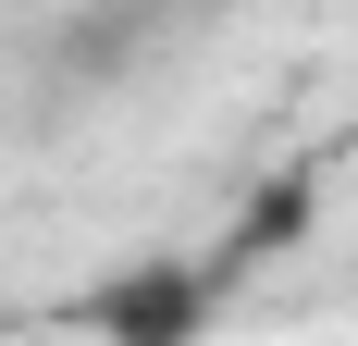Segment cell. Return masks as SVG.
<instances>
[{"instance_id":"6da1fadb","label":"cell","mask_w":358,"mask_h":346,"mask_svg":"<svg viewBox=\"0 0 358 346\" xmlns=\"http://www.w3.org/2000/svg\"><path fill=\"white\" fill-rule=\"evenodd\" d=\"M87 321H99L111 346H185L210 321V272H198V260H136V272H111L99 297H87Z\"/></svg>"}]
</instances>
